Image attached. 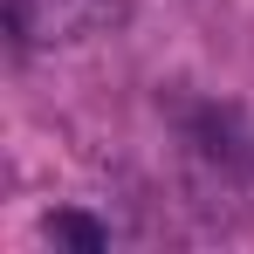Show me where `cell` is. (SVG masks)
<instances>
[{"label": "cell", "mask_w": 254, "mask_h": 254, "mask_svg": "<svg viewBox=\"0 0 254 254\" xmlns=\"http://www.w3.org/2000/svg\"><path fill=\"white\" fill-rule=\"evenodd\" d=\"M7 21H14L21 42H55V35H69L83 14H76V0H7Z\"/></svg>", "instance_id": "cell-1"}, {"label": "cell", "mask_w": 254, "mask_h": 254, "mask_svg": "<svg viewBox=\"0 0 254 254\" xmlns=\"http://www.w3.org/2000/svg\"><path fill=\"white\" fill-rule=\"evenodd\" d=\"M42 234H48V241H62V248H76V254H103V241H110L89 213H48Z\"/></svg>", "instance_id": "cell-2"}]
</instances>
